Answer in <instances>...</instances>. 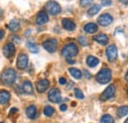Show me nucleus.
Masks as SVG:
<instances>
[{"label": "nucleus", "instance_id": "1", "mask_svg": "<svg viewBox=\"0 0 128 123\" xmlns=\"http://www.w3.org/2000/svg\"><path fill=\"white\" fill-rule=\"evenodd\" d=\"M61 53H62V55L65 57V59L67 60L68 63L73 64L75 61L72 60V58L78 54V47L74 42H69V44H67L63 46V48L61 50Z\"/></svg>", "mask_w": 128, "mask_h": 123}, {"label": "nucleus", "instance_id": "2", "mask_svg": "<svg viewBox=\"0 0 128 123\" xmlns=\"http://www.w3.org/2000/svg\"><path fill=\"white\" fill-rule=\"evenodd\" d=\"M16 77L17 75L15 70L12 68H7L1 74V81L3 82V84H5L7 86H11L15 83Z\"/></svg>", "mask_w": 128, "mask_h": 123}, {"label": "nucleus", "instance_id": "3", "mask_svg": "<svg viewBox=\"0 0 128 123\" xmlns=\"http://www.w3.org/2000/svg\"><path fill=\"white\" fill-rule=\"evenodd\" d=\"M96 80L100 84H108L112 80V71L108 68L102 69L96 76Z\"/></svg>", "mask_w": 128, "mask_h": 123}, {"label": "nucleus", "instance_id": "4", "mask_svg": "<svg viewBox=\"0 0 128 123\" xmlns=\"http://www.w3.org/2000/svg\"><path fill=\"white\" fill-rule=\"evenodd\" d=\"M46 11L48 12L49 15L55 16L61 12V7H60V5L56 1L50 0V1H48V3L46 4Z\"/></svg>", "mask_w": 128, "mask_h": 123}, {"label": "nucleus", "instance_id": "5", "mask_svg": "<svg viewBox=\"0 0 128 123\" xmlns=\"http://www.w3.org/2000/svg\"><path fill=\"white\" fill-rule=\"evenodd\" d=\"M48 98L51 102L58 104L61 102V92L57 88H53L48 92Z\"/></svg>", "mask_w": 128, "mask_h": 123}, {"label": "nucleus", "instance_id": "6", "mask_svg": "<svg viewBox=\"0 0 128 123\" xmlns=\"http://www.w3.org/2000/svg\"><path fill=\"white\" fill-rule=\"evenodd\" d=\"M57 44L58 42H57V40L55 38H48L46 42H42V46L46 51L52 53L57 49Z\"/></svg>", "mask_w": 128, "mask_h": 123}, {"label": "nucleus", "instance_id": "7", "mask_svg": "<svg viewBox=\"0 0 128 123\" xmlns=\"http://www.w3.org/2000/svg\"><path fill=\"white\" fill-rule=\"evenodd\" d=\"M115 94V87L114 85H110L104 92L100 94V100H110L112 98V96H114Z\"/></svg>", "mask_w": 128, "mask_h": 123}, {"label": "nucleus", "instance_id": "8", "mask_svg": "<svg viewBox=\"0 0 128 123\" xmlns=\"http://www.w3.org/2000/svg\"><path fill=\"white\" fill-rule=\"evenodd\" d=\"M112 21H113V18L110 14H108V13L102 14L98 18V23L100 26H102V27H106V26L110 25L112 23Z\"/></svg>", "mask_w": 128, "mask_h": 123}, {"label": "nucleus", "instance_id": "9", "mask_svg": "<svg viewBox=\"0 0 128 123\" xmlns=\"http://www.w3.org/2000/svg\"><path fill=\"white\" fill-rule=\"evenodd\" d=\"M106 52V57H108V61H115V59L117 57V48H116V46H114V44L108 46Z\"/></svg>", "mask_w": 128, "mask_h": 123}, {"label": "nucleus", "instance_id": "10", "mask_svg": "<svg viewBox=\"0 0 128 123\" xmlns=\"http://www.w3.org/2000/svg\"><path fill=\"white\" fill-rule=\"evenodd\" d=\"M28 63H29V57L27 54L25 53H21L18 58H17V67L19 69H25L27 66H28Z\"/></svg>", "mask_w": 128, "mask_h": 123}, {"label": "nucleus", "instance_id": "11", "mask_svg": "<svg viewBox=\"0 0 128 123\" xmlns=\"http://www.w3.org/2000/svg\"><path fill=\"white\" fill-rule=\"evenodd\" d=\"M15 51H16V48H15L14 44H12V42L6 44L4 46V47H3V54H4V56H5L6 58L12 57V56L14 55Z\"/></svg>", "mask_w": 128, "mask_h": 123}, {"label": "nucleus", "instance_id": "12", "mask_svg": "<svg viewBox=\"0 0 128 123\" xmlns=\"http://www.w3.org/2000/svg\"><path fill=\"white\" fill-rule=\"evenodd\" d=\"M48 22V15L46 14V12L44 11H40L38 12V14L36 15V25H44Z\"/></svg>", "mask_w": 128, "mask_h": 123}, {"label": "nucleus", "instance_id": "13", "mask_svg": "<svg viewBox=\"0 0 128 123\" xmlns=\"http://www.w3.org/2000/svg\"><path fill=\"white\" fill-rule=\"evenodd\" d=\"M49 87V81L46 79H44V80H40L36 83V91L42 94V92H46L48 90V88Z\"/></svg>", "mask_w": 128, "mask_h": 123}, {"label": "nucleus", "instance_id": "14", "mask_svg": "<svg viewBox=\"0 0 128 123\" xmlns=\"http://www.w3.org/2000/svg\"><path fill=\"white\" fill-rule=\"evenodd\" d=\"M62 27L67 31H73L76 28V24L71 19H63L62 20Z\"/></svg>", "mask_w": 128, "mask_h": 123}, {"label": "nucleus", "instance_id": "15", "mask_svg": "<svg viewBox=\"0 0 128 123\" xmlns=\"http://www.w3.org/2000/svg\"><path fill=\"white\" fill-rule=\"evenodd\" d=\"M94 40L98 44H100L106 46V44H108V36L104 34H96V36H94Z\"/></svg>", "mask_w": 128, "mask_h": 123}, {"label": "nucleus", "instance_id": "16", "mask_svg": "<svg viewBox=\"0 0 128 123\" xmlns=\"http://www.w3.org/2000/svg\"><path fill=\"white\" fill-rule=\"evenodd\" d=\"M10 92L8 91H0V104H6L10 100Z\"/></svg>", "mask_w": 128, "mask_h": 123}, {"label": "nucleus", "instance_id": "17", "mask_svg": "<svg viewBox=\"0 0 128 123\" xmlns=\"http://www.w3.org/2000/svg\"><path fill=\"white\" fill-rule=\"evenodd\" d=\"M22 89H23V92L25 94H32L34 92L32 85L30 81H25L22 85Z\"/></svg>", "mask_w": 128, "mask_h": 123}, {"label": "nucleus", "instance_id": "18", "mask_svg": "<svg viewBox=\"0 0 128 123\" xmlns=\"http://www.w3.org/2000/svg\"><path fill=\"white\" fill-rule=\"evenodd\" d=\"M36 113H38L36 112V108L34 106H30L26 109V114L31 119H34L36 117Z\"/></svg>", "mask_w": 128, "mask_h": 123}, {"label": "nucleus", "instance_id": "19", "mask_svg": "<svg viewBox=\"0 0 128 123\" xmlns=\"http://www.w3.org/2000/svg\"><path fill=\"white\" fill-rule=\"evenodd\" d=\"M84 31L88 34H94L98 31V26L94 23H89L87 25H85L84 27Z\"/></svg>", "mask_w": 128, "mask_h": 123}, {"label": "nucleus", "instance_id": "20", "mask_svg": "<svg viewBox=\"0 0 128 123\" xmlns=\"http://www.w3.org/2000/svg\"><path fill=\"white\" fill-rule=\"evenodd\" d=\"M87 65L89 66V67H91V68H94V67H96V65L98 64V59L95 57V56H93V55H89L88 57H87Z\"/></svg>", "mask_w": 128, "mask_h": 123}, {"label": "nucleus", "instance_id": "21", "mask_svg": "<svg viewBox=\"0 0 128 123\" xmlns=\"http://www.w3.org/2000/svg\"><path fill=\"white\" fill-rule=\"evenodd\" d=\"M7 27H8V29H9L10 31L16 32L17 30L20 28V23H19L17 20H12V21H10V23H9V25H8Z\"/></svg>", "mask_w": 128, "mask_h": 123}, {"label": "nucleus", "instance_id": "22", "mask_svg": "<svg viewBox=\"0 0 128 123\" xmlns=\"http://www.w3.org/2000/svg\"><path fill=\"white\" fill-rule=\"evenodd\" d=\"M69 72L72 75V77H74L75 79H77V80H79V79L82 78V72H81L79 69H77V68H70L69 69Z\"/></svg>", "mask_w": 128, "mask_h": 123}, {"label": "nucleus", "instance_id": "23", "mask_svg": "<svg viewBox=\"0 0 128 123\" xmlns=\"http://www.w3.org/2000/svg\"><path fill=\"white\" fill-rule=\"evenodd\" d=\"M100 10V5L95 4V5H93V6L88 10V14H89V16H94V15H96V14H98Z\"/></svg>", "mask_w": 128, "mask_h": 123}, {"label": "nucleus", "instance_id": "24", "mask_svg": "<svg viewBox=\"0 0 128 123\" xmlns=\"http://www.w3.org/2000/svg\"><path fill=\"white\" fill-rule=\"evenodd\" d=\"M128 114V106H123L117 109V115L118 117H123Z\"/></svg>", "mask_w": 128, "mask_h": 123}, {"label": "nucleus", "instance_id": "25", "mask_svg": "<svg viewBox=\"0 0 128 123\" xmlns=\"http://www.w3.org/2000/svg\"><path fill=\"white\" fill-rule=\"evenodd\" d=\"M27 46L29 48V50L32 52V53H38V47L36 44L34 42H27Z\"/></svg>", "mask_w": 128, "mask_h": 123}, {"label": "nucleus", "instance_id": "26", "mask_svg": "<svg viewBox=\"0 0 128 123\" xmlns=\"http://www.w3.org/2000/svg\"><path fill=\"white\" fill-rule=\"evenodd\" d=\"M114 119L112 118V116H110V114H104L102 119H100V123H113Z\"/></svg>", "mask_w": 128, "mask_h": 123}, {"label": "nucleus", "instance_id": "27", "mask_svg": "<svg viewBox=\"0 0 128 123\" xmlns=\"http://www.w3.org/2000/svg\"><path fill=\"white\" fill-rule=\"evenodd\" d=\"M44 113L46 116H51L54 113V108L52 106H46L44 109Z\"/></svg>", "mask_w": 128, "mask_h": 123}, {"label": "nucleus", "instance_id": "28", "mask_svg": "<svg viewBox=\"0 0 128 123\" xmlns=\"http://www.w3.org/2000/svg\"><path fill=\"white\" fill-rule=\"evenodd\" d=\"M78 42H79V44H80L81 46H88V40H87L86 36H79L78 38Z\"/></svg>", "mask_w": 128, "mask_h": 123}, {"label": "nucleus", "instance_id": "29", "mask_svg": "<svg viewBox=\"0 0 128 123\" xmlns=\"http://www.w3.org/2000/svg\"><path fill=\"white\" fill-rule=\"evenodd\" d=\"M92 3H93V0H80V5L82 7L90 6Z\"/></svg>", "mask_w": 128, "mask_h": 123}, {"label": "nucleus", "instance_id": "30", "mask_svg": "<svg viewBox=\"0 0 128 123\" xmlns=\"http://www.w3.org/2000/svg\"><path fill=\"white\" fill-rule=\"evenodd\" d=\"M75 96L78 98H84V94L82 92L80 89H75Z\"/></svg>", "mask_w": 128, "mask_h": 123}, {"label": "nucleus", "instance_id": "31", "mask_svg": "<svg viewBox=\"0 0 128 123\" xmlns=\"http://www.w3.org/2000/svg\"><path fill=\"white\" fill-rule=\"evenodd\" d=\"M102 6H110V5H112V0H102Z\"/></svg>", "mask_w": 128, "mask_h": 123}, {"label": "nucleus", "instance_id": "32", "mask_svg": "<svg viewBox=\"0 0 128 123\" xmlns=\"http://www.w3.org/2000/svg\"><path fill=\"white\" fill-rule=\"evenodd\" d=\"M59 83H60L61 85H65V84H66V79L60 78V79H59Z\"/></svg>", "mask_w": 128, "mask_h": 123}, {"label": "nucleus", "instance_id": "33", "mask_svg": "<svg viewBox=\"0 0 128 123\" xmlns=\"http://www.w3.org/2000/svg\"><path fill=\"white\" fill-rule=\"evenodd\" d=\"M66 109H67V106H66V104H61V106H60V110H61V111H65Z\"/></svg>", "mask_w": 128, "mask_h": 123}, {"label": "nucleus", "instance_id": "34", "mask_svg": "<svg viewBox=\"0 0 128 123\" xmlns=\"http://www.w3.org/2000/svg\"><path fill=\"white\" fill-rule=\"evenodd\" d=\"M11 38H12V40H15L16 42H20V38H18L19 36H12Z\"/></svg>", "mask_w": 128, "mask_h": 123}, {"label": "nucleus", "instance_id": "35", "mask_svg": "<svg viewBox=\"0 0 128 123\" xmlns=\"http://www.w3.org/2000/svg\"><path fill=\"white\" fill-rule=\"evenodd\" d=\"M84 74H86V76H87V78H88V79H90V78H91V74H90V73H89L87 70H85V71H84Z\"/></svg>", "mask_w": 128, "mask_h": 123}, {"label": "nucleus", "instance_id": "36", "mask_svg": "<svg viewBox=\"0 0 128 123\" xmlns=\"http://www.w3.org/2000/svg\"><path fill=\"white\" fill-rule=\"evenodd\" d=\"M4 36V32H3V30H1L0 29V40H2V38Z\"/></svg>", "mask_w": 128, "mask_h": 123}, {"label": "nucleus", "instance_id": "37", "mask_svg": "<svg viewBox=\"0 0 128 123\" xmlns=\"http://www.w3.org/2000/svg\"><path fill=\"white\" fill-rule=\"evenodd\" d=\"M17 111V108H13L11 110H10V114H12V113H14V112H16Z\"/></svg>", "mask_w": 128, "mask_h": 123}, {"label": "nucleus", "instance_id": "38", "mask_svg": "<svg viewBox=\"0 0 128 123\" xmlns=\"http://www.w3.org/2000/svg\"><path fill=\"white\" fill-rule=\"evenodd\" d=\"M2 16H3V10H2L1 8H0V18H1Z\"/></svg>", "mask_w": 128, "mask_h": 123}, {"label": "nucleus", "instance_id": "39", "mask_svg": "<svg viewBox=\"0 0 128 123\" xmlns=\"http://www.w3.org/2000/svg\"><path fill=\"white\" fill-rule=\"evenodd\" d=\"M125 80L128 82V71H127V73H126V75H125Z\"/></svg>", "mask_w": 128, "mask_h": 123}, {"label": "nucleus", "instance_id": "40", "mask_svg": "<svg viewBox=\"0 0 128 123\" xmlns=\"http://www.w3.org/2000/svg\"><path fill=\"white\" fill-rule=\"evenodd\" d=\"M124 123H128V118L126 119V120H125V121H124Z\"/></svg>", "mask_w": 128, "mask_h": 123}, {"label": "nucleus", "instance_id": "41", "mask_svg": "<svg viewBox=\"0 0 128 123\" xmlns=\"http://www.w3.org/2000/svg\"><path fill=\"white\" fill-rule=\"evenodd\" d=\"M127 94H128V89H127Z\"/></svg>", "mask_w": 128, "mask_h": 123}, {"label": "nucleus", "instance_id": "42", "mask_svg": "<svg viewBox=\"0 0 128 123\" xmlns=\"http://www.w3.org/2000/svg\"><path fill=\"white\" fill-rule=\"evenodd\" d=\"M0 123H2V122H0Z\"/></svg>", "mask_w": 128, "mask_h": 123}]
</instances>
